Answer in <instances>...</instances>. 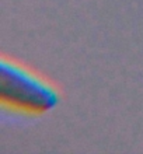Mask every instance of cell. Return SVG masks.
I'll list each match as a JSON object with an SVG mask.
<instances>
[{"instance_id":"6da1fadb","label":"cell","mask_w":143,"mask_h":154,"mask_svg":"<svg viewBox=\"0 0 143 154\" xmlns=\"http://www.w3.org/2000/svg\"><path fill=\"white\" fill-rule=\"evenodd\" d=\"M0 100L14 109L41 114L52 109L58 93L46 81L14 62L2 60Z\"/></svg>"}]
</instances>
